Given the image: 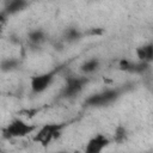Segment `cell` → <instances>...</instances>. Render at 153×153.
Listing matches in <instances>:
<instances>
[{"instance_id":"1","label":"cell","mask_w":153,"mask_h":153,"mask_svg":"<svg viewBox=\"0 0 153 153\" xmlns=\"http://www.w3.org/2000/svg\"><path fill=\"white\" fill-rule=\"evenodd\" d=\"M123 87H111L105 88L100 92L93 93L85 99V105L92 108H103L115 103L123 93Z\"/></svg>"},{"instance_id":"2","label":"cell","mask_w":153,"mask_h":153,"mask_svg":"<svg viewBox=\"0 0 153 153\" xmlns=\"http://www.w3.org/2000/svg\"><path fill=\"white\" fill-rule=\"evenodd\" d=\"M37 126L25 122L22 118H13L6 127L2 128V136L7 140L25 137L33 134L37 130Z\"/></svg>"},{"instance_id":"3","label":"cell","mask_w":153,"mask_h":153,"mask_svg":"<svg viewBox=\"0 0 153 153\" xmlns=\"http://www.w3.org/2000/svg\"><path fill=\"white\" fill-rule=\"evenodd\" d=\"M67 126V123H47L43 124L42 127L37 128L33 135V141L37 143H41L42 146L47 147L50 145L54 140H56L63 128Z\"/></svg>"},{"instance_id":"4","label":"cell","mask_w":153,"mask_h":153,"mask_svg":"<svg viewBox=\"0 0 153 153\" xmlns=\"http://www.w3.org/2000/svg\"><path fill=\"white\" fill-rule=\"evenodd\" d=\"M91 79L87 75H69L66 78L63 88L61 91V96L67 99H73L79 96L84 88L90 84Z\"/></svg>"},{"instance_id":"5","label":"cell","mask_w":153,"mask_h":153,"mask_svg":"<svg viewBox=\"0 0 153 153\" xmlns=\"http://www.w3.org/2000/svg\"><path fill=\"white\" fill-rule=\"evenodd\" d=\"M62 67H56L51 71L41 73V74H36L30 79V87H31V92L33 94H39L43 93L44 91H47L50 85L54 82L56 75L60 73Z\"/></svg>"},{"instance_id":"6","label":"cell","mask_w":153,"mask_h":153,"mask_svg":"<svg viewBox=\"0 0 153 153\" xmlns=\"http://www.w3.org/2000/svg\"><path fill=\"white\" fill-rule=\"evenodd\" d=\"M110 142L111 140L104 134H96L87 141L85 152L86 153H100L104 148H106L110 145Z\"/></svg>"},{"instance_id":"7","label":"cell","mask_w":153,"mask_h":153,"mask_svg":"<svg viewBox=\"0 0 153 153\" xmlns=\"http://www.w3.org/2000/svg\"><path fill=\"white\" fill-rule=\"evenodd\" d=\"M151 67V63L147 62H142V61H137V62H133L130 60L127 59H122L118 62V68L121 71L124 72H129V73H135V74H143L145 72H147Z\"/></svg>"},{"instance_id":"8","label":"cell","mask_w":153,"mask_h":153,"mask_svg":"<svg viewBox=\"0 0 153 153\" xmlns=\"http://www.w3.org/2000/svg\"><path fill=\"white\" fill-rule=\"evenodd\" d=\"M27 6H29L27 0H6L2 11L10 17V16H14V14L24 11Z\"/></svg>"},{"instance_id":"9","label":"cell","mask_w":153,"mask_h":153,"mask_svg":"<svg viewBox=\"0 0 153 153\" xmlns=\"http://www.w3.org/2000/svg\"><path fill=\"white\" fill-rule=\"evenodd\" d=\"M135 53H136L137 61H142L147 63H151L153 61V44L152 43H147L145 45L136 48Z\"/></svg>"},{"instance_id":"10","label":"cell","mask_w":153,"mask_h":153,"mask_svg":"<svg viewBox=\"0 0 153 153\" xmlns=\"http://www.w3.org/2000/svg\"><path fill=\"white\" fill-rule=\"evenodd\" d=\"M100 68V60L98 57H91L87 59L86 61H84L80 66V72L84 75H91L93 73H96L97 71H99Z\"/></svg>"},{"instance_id":"11","label":"cell","mask_w":153,"mask_h":153,"mask_svg":"<svg viewBox=\"0 0 153 153\" xmlns=\"http://www.w3.org/2000/svg\"><path fill=\"white\" fill-rule=\"evenodd\" d=\"M27 39H29V42H30L31 45H33V47H39L42 43L45 42L47 35H45V32H44L42 29H33V30H31V31L29 32Z\"/></svg>"},{"instance_id":"12","label":"cell","mask_w":153,"mask_h":153,"mask_svg":"<svg viewBox=\"0 0 153 153\" xmlns=\"http://www.w3.org/2000/svg\"><path fill=\"white\" fill-rule=\"evenodd\" d=\"M84 36V33L75 26H69L63 31V39L67 43H74L78 42L79 39H81Z\"/></svg>"},{"instance_id":"13","label":"cell","mask_w":153,"mask_h":153,"mask_svg":"<svg viewBox=\"0 0 153 153\" xmlns=\"http://www.w3.org/2000/svg\"><path fill=\"white\" fill-rule=\"evenodd\" d=\"M20 66V60L16 57H6L0 62V71L2 72H12L18 69Z\"/></svg>"},{"instance_id":"14","label":"cell","mask_w":153,"mask_h":153,"mask_svg":"<svg viewBox=\"0 0 153 153\" xmlns=\"http://www.w3.org/2000/svg\"><path fill=\"white\" fill-rule=\"evenodd\" d=\"M128 137V131H127V128L122 124H118L116 128H115V131H114V136H112V140L116 142V143H123Z\"/></svg>"},{"instance_id":"15","label":"cell","mask_w":153,"mask_h":153,"mask_svg":"<svg viewBox=\"0 0 153 153\" xmlns=\"http://www.w3.org/2000/svg\"><path fill=\"white\" fill-rule=\"evenodd\" d=\"M7 14L2 11V12H0V32H1V30H2V27H4V25L6 24V20H7Z\"/></svg>"}]
</instances>
